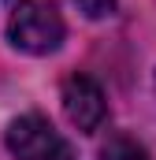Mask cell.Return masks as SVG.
Instances as JSON below:
<instances>
[{
    "label": "cell",
    "instance_id": "cell-4",
    "mask_svg": "<svg viewBox=\"0 0 156 160\" xmlns=\"http://www.w3.org/2000/svg\"><path fill=\"white\" fill-rule=\"evenodd\" d=\"M100 160H149V149L130 134H112L100 145Z\"/></svg>",
    "mask_w": 156,
    "mask_h": 160
},
{
    "label": "cell",
    "instance_id": "cell-1",
    "mask_svg": "<svg viewBox=\"0 0 156 160\" xmlns=\"http://www.w3.org/2000/svg\"><path fill=\"white\" fill-rule=\"evenodd\" d=\"M63 38H67V26L48 0H19L15 4V11L7 19V41L19 52L48 56L63 45Z\"/></svg>",
    "mask_w": 156,
    "mask_h": 160
},
{
    "label": "cell",
    "instance_id": "cell-2",
    "mask_svg": "<svg viewBox=\"0 0 156 160\" xmlns=\"http://www.w3.org/2000/svg\"><path fill=\"white\" fill-rule=\"evenodd\" d=\"M7 153L15 160H75L67 138L37 112L7 123Z\"/></svg>",
    "mask_w": 156,
    "mask_h": 160
},
{
    "label": "cell",
    "instance_id": "cell-5",
    "mask_svg": "<svg viewBox=\"0 0 156 160\" xmlns=\"http://www.w3.org/2000/svg\"><path fill=\"white\" fill-rule=\"evenodd\" d=\"M75 4L85 19H104V15L115 11V0H75Z\"/></svg>",
    "mask_w": 156,
    "mask_h": 160
},
{
    "label": "cell",
    "instance_id": "cell-3",
    "mask_svg": "<svg viewBox=\"0 0 156 160\" xmlns=\"http://www.w3.org/2000/svg\"><path fill=\"white\" fill-rule=\"evenodd\" d=\"M60 101H63V116L82 134H93L100 123L108 119L104 89L89 78V75H71V78L63 82V89H60Z\"/></svg>",
    "mask_w": 156,
    "mask_h": 160
}]
</instances>
